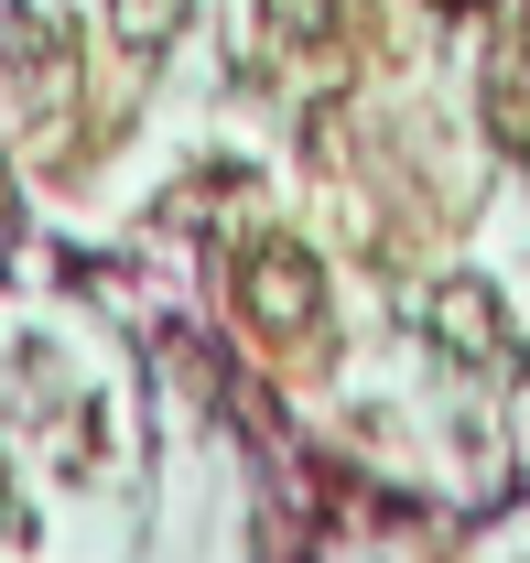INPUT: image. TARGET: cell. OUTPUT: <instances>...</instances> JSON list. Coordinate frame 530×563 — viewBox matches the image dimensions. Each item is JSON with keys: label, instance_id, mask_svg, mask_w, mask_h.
Returning <instances> with one entry per match:
<instances>
[{"label": "cell", "instance_id": "obj_2", "mask_svg": "<svg viewBox=\"0 0 530 563\" xmlns=\"http://www.w3.org/2000/svg\"><path fill=\"white\" fill-rule=\"evenodd\" d=\"M422 325H433V347H455L476 379H520V325H509V303H498L487 282H444V292L422 303Z\"/></svg>", "mask_w": 530, "mask_h": 563}, {"label": "cell", "instance_id": "obj_3", "mask_svg": "<svg viewBox=\"0 0 530 563\" xmlns=\"http://www.w3.org/2000/svg\"><path fill=\"white\" fill-rule=\"evenodd\" d=\"M0 66H11V76H33L44 98H66V76H76L66 22H44V11H11V22H0Z\"/></svg>", "mask_w": 530, "mask_h": 563}, {"label": "cell", "instance_id": "obj_4", "mask_svg": "<svg viewBox=\"0 0 530 563\" xmlns=\"http://www.w3.org/2000/svg\"><path fill=\"white\" fill-rule=\"evenodd\" d=\"M185 11H196V0H109V33H120L131 55H163V44L185 33Z\"/></svg>", "mask_w": 530, "mask_h": 563}, {"label": "cell", "instance_id": "obj_1", "mask_svg": "<svg viewBox=\"0 0 530 563\" xmlns=\"http://www.w3.org/2000/svg\"><path fill=\"white\" fill-rule=\"evenodd\" d=\"M239 314H250L261 336H314V325H325L314 250H292V239H261V250L239 261Z\"/></svg>", "mask_w": 530, "mask_h": 563}, {"label": "cell", "instance_id": "obj_5", "mask_svg": "<svg viewBox=\"0 0 530 563\" xmlns=\"http://www.w3.org/2000/svg\"><path fill=\"white\" fill-rule=\"evenodd\" d=\"M261 22H270V44H325L335 0H261Z\"/></svg>", "mask_w": 530, "mask_h": 563}]
</instances>
